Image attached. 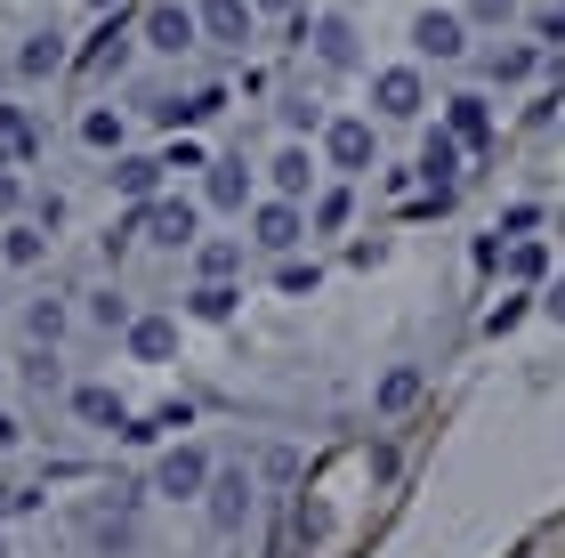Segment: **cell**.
<instances>
[{
    "label": "cell",
    "mask_w": 565,
    "mask_h": 558,
    "mask_svg": "<svg viewBox=\"0 0 565 558\" xmlns=\"http://www.w3.org/2000/svg\"><path fill=\"white\" fill-rule=\"evenodd\" d=\"M162 170H170V162L121 155V162H114V194H130V202H153V187H162Z\"/></svg>",
    "instance_id": "13"
},
{
    "label": "cell",
    "mask_w": 565,
    "mask_h": 558,
    "mask_svg": "<svg viewBox=\"0 0 565 558\" xmlns=\"http://www.w3.org/2000/svg\"><path fill=\"white\" fill-rule=\"evenodd\" d=\"M57 65H65V41L57 33H33L17 49V73H33V82H41V73H57Z\"/></svg>",
    "instance_id": "19"
},
{
    "label": "cell",
    "mask_w": 565,
    "mask_h": 558,
    "mask_svg": "<svg viewBox=\"0 0 565 558\" xmlns=\"http://www.w3.org/2000/svg\"><path fill=\"white\" fill-rule=\"evenodd\" d=\"M82 138L97 146V155H121V114H89V122H82Z\"/></svg>",
    "instance_id": "25"
},
{
    "label": "cell",
    "mask_w": 565,
    "mask_h": 558,
    "mask_svg": "<svg viewBox=\"0 0 565 558\" xmlns=\"http://www.w3.org/2000/svg\"><path fill=\"white\" fill-rule=\"evenodd\" d=\"M235 299H243L235 284H194V292H186V308H194L202 324H226V316H235Z\"/></svg>",
    "instance_id": "20"
},
{
    "label": "cell",
    "mask_w": 565,
    "mask_h": 558,
    "mask_svg": "<svg viewBox=\"0 0 565 558\" xmlns=\"http://www.w3.org/2000/svg\"><path fill=\"white\" fill-rule=\"evenodd\" d=\"M202 41H218V49H243L250 33H259V9L250 0H202Z\"/></svg>",
    "instance_id": "7"
},
{
    "label": "cell",
    "mask_w": 565,
    "mask_h": 558,
    "mask_svg": "<svg viewBox=\"0 0 565 558\" xmlns=\"http://www.w3.org/2000/svg\"><path fill=\"white\" fill-rule=\"evenodd\" d=\"M323 155H331V170H364L372 162V122H355V114L323 122Z\"/></svg>",
    "instance_id": "9"
},
{
    "label": "cell",
    "mask_w": 565,
    "mask_h": 558,
    "mask_svg": "<svg viewBox=\"0 0 565 558\" xmlns=\"http://www.w3.org/2000/svg\"><path fill=\"white\" fill-rule=\"evenodd\" d=\"M202 202H211V211H243V202H250V170H243V162H211Z\"/></svg>",
    "instance_id": "11"
},
{
    "label": "cell",
    "mask_w": 565,
    "mask_h": 558,
    "mask_svg": "<svg viewBox=\"0 0 565 558\" xmlns=\"http://www.w3.org/2000/svg\"><path fill=\"white\" fill-rule=\"evenodd\" d=\"M73 413H82L89 429H121V421H130V404H121L106 380H89V389H73Z\"/></svg>",
    "instance_id": "12"
},
{
    "label": "cell",
    "mask_w": 565,
    "mask_h": 558,
    "mask_svg": "<svg viewBox=\"0 0 565 558\" xmlns=\"http://www.w3.org/2000/svg\"><path fill=\"white\" fill-rule=\"evenodd\" d=\"M250 243L259 251H299L307 243V219H299V202H259V211H250Z\"/></svg>",
    "instance_id": "6"
},
{
    "label": "cell",
    "mask_w": 565,
    "mask_h": 558,
    "mask_svg": "<svg viewBox=\"0 0 565 558\" xmlns=\"http://www.w3.org/2000/svg\"><path fill=\"white\" fill-rule=\"evenodd\" d=\"M267 179H275V194H282V202L316 194V155H307V146H282V155L267 162Z\"/></svg>",
    "instance_id": "10"
},
{
    "label": "cell",
    "mask_w": 565,
    "mask_h": 558,
    "mask_svg": "<svg viewBox=\"0 0 565 558\" xmlns=\"http://www.w3.org/2000/svg\"><path fill=\"white\" fill-rule=\"evenodd\" d=\"M282 292H316V267H299V260H282V275H275Z\"/></svg>",
    "instance_id": "31"
},
{
    "label": "cell",
    "mask_w": 565,
    "mask_h": 558,
    "mask_svg": "<svg viewBox=\"0 0 565 558\" xmlns=\"http://www.w3.org/2000/svg\"><path fill=\"white\" fill-rule=\"evenodd\" d=\"M9 445H17V421H9V413H0V453H9Z\"/></svg>",
    "instance_id": "35"
},
{
    "label": "cell",
    "mask_w": 565,
    "mask_h": 558,
    "mask_svg": "<svg viewBox=\"0 0 565 558\" xmlns=\"http://www.w3.org/2000/svg\"><path fill=\"white\" fill-rule=\"evenodd\" d=\"M316 57H323V65H355V24H348V17H323V24H316Z\"/></svg>",
    "instance_id": "17"
},
{
    "label": "cell",
    "mask_w": 565,
    "mask_h": 558,
    "mask_svg": "<svg viewBox=\"0 0 565 558\" xmlns=\"http://www.w3.org/2000/svg\"><path fill=\"white\" fill-rule=\"evenodd\" d=\"M170 348H178V324H170V316H138V324H130V357H146V365H162Z\"/></svg>",
    "instance_id": "14"
},
{
    "label": "cell",
    "mask_w": 565,
    "mask_h": 558,
    "mask_svg": "<svg viewBox=\"0 0 565 558\" xmlns=\"http://www.w3.org/2000/svg\"><path fill=\"white\" fill-rule=\"evenodd\" d=\"M413 397H420V365H396V372H388V380L372 389V404H380V413H404Z\"/></svg>",
    "instance_id": "18"
},
{
    "label": "cell",
    "mask_w": 565,
    "mask_h": 558,
    "mask_svg": "<svg viewBox=\"0 0 565 558\" xmlns=\"http://www.w3.org/2000/svg\"><path fill=\"white\" fill-rule=\"evenodd\" d=\"M211 453H202V445H170L162 453V462H153V494H162V502H194V494H211Z\"/></svg>",
    "instance_id": "1"
},
{
    "label": "cell",
    "mask_w": 565,
    "mask_h": 558,
    "mask_svg": "<svg viewBox=\"0 0 565 558\" xmlns=\"http://www.w3.org/2000/svg\"><path fill=\"white\" fill-rule=\"evenodd\" d=\"M282 122H291V130H323V114L307 106V97H282Z\"/></svg>",
    "instance_id": "29"
},
{
    "label": "cell",
    "mask_w": 565,
    "mask_h": 558,
    "mask_svg": "<svg viewBox=\"0 0 565 558\" xmlns=\"http://www.w3.org/2000/svg\"><path fill=\"white\" fill-rule=\"evenodd\" d=\"M0 558H9V550H0Z\"/></svg>",
    "instance_id": "37"
},
{
    "label": "cell",
    "mask_w": 565,
    "mask_h": 558,
    "mask_svg": "<svg viewBox=\"0 0 565 558\" xmlns=\"http://www.w3.org/2000/svg\"><path fill=\"white\" fill-rule=\"evenodd\" d=\"M243 267V243H202V284H235Z\"/></svg>",
    "instance_id": "22"
},
{
    "label": "cell",
    "mask_w": 565,
    "mask_h": 558,
    "mask_svg": "<svg viewBox=\"0 0 565 558\" xmlns=\"http://www.w3.org/2000/svg\"><path fill=\"white\" fill-rule=\"evenodd\" d=\"M348 211H355V202H348V187L316 194V227H323V235H331V227H348Z\"/></svg>",
    "instance_id": "27"
},
{
    "label": "cell",
    "mask_w": 565,
    "mask_h": 558,
    "mask_svg": "<svg viewBox=\"0 0 565 558\" xmlns=\"http://www.w3.org/2000/svg\"><path fill=\"white\" fill-rule=\"evenodd\" d=\"M533 65H542V49H525V41H518V49H493V57H484V73H493V82H525Z\"/></svg>",
    "instance_id": "21"
},
{
    "label": "cell",
    "mask_w": 565,
    "mask_h": 558,
    "mask_svg": "<svg viewBox=\"0 0 565 558\" xmlns=\"http://www.w3.org/2000/svg\"><path fill=\"white\" fill-rule=\"evenodd\" d=\"M17 202H24V187H17V170H9V162H0V219H9V211H17Z\"/></svg>",
    "instance_id": "32"
},
{
    "label": "cell",
    "mask_w": 565,
    "mask_h": 558,
    "mask_svg": "<svg viewBox=\"0 0 565 558\" xmlns=\"http://www.w3.org/2000/svg\"><path fill=\"white\" fill-rule=\"evenodd\" d=\"M509 267H518V275H525V284H533V275H542V267H550V251H542V243H518V251H509Z\"/></svg>",
    "instance_id": "28"
},
{
    "label": "cell",
    "mask_w": 565,
    "mask_h": 558,
    "mask_svg": "<svg viewBox=\"0 0 565 558\" xmlns=\"http://www.w3.org/2000/svg\"><path fill=\"white\" fill-rule=\"evenodd\" d=\"M41 251H49V235H41V227L9 219V235H0V260H9V267H41Z\"/></svg>",
    "instance_id": "16"
},
{
    "label": "cell",
    "mask_w": 565,
    "mask_h": 558,
    "mask_svg": "<svg viewBox=\"0 0 565 558\" xmlns=\"http://www.w3.org/2000/svg\"><path fill=\"white\" fill-rule=\"evenodd\" d=\"M469 17L477 24H509V17H518V0H469Z\"/></svg>",
    "instance_id": "30"
},
{
    "label": "cell",
    "mask_w": 565,
    "mask_h": 558,
    "mask_svg": "<svg viewBox=\"0 0 565 558\" xmlns=\"http://www.w3.org/2000/svg\"><path fill=\"white\" fill-rule=\"evenodd\" d=\"M0 146H9V155H33V122L17 106H0Z\"/></svg>",
    "instance_id": "26"
},
{
    "label": "cell",
    "mask_w": 565,
    "mask_h": 558,
    "mask_svg": "<svg viewBox=\"0 0 565 558\" xmlns=\"http://www.w3.org/2000/svg\"><path fill=\"white\" fill-rule=\"evenodd\" d=\"M89 9H106V0H89Z\"/></svg>",
    "instance_id": "36"
},
{
    "label": "cell",
    "mask_w": 565,
    "mask_h": 558,
    "mask_svg": "<svg viewBox=\"0 0 565 558\" xmlns=\"http://www.w3.org/2000/svg\"><path fill=\"white\" fill-rule=\"evenodd\" d=\"M542 308H550V316H557V324H565V284H557V292H550V299H542Z\"/></svg>",
    "instance_id": "34"
},
{
    "label": "cell",
    "mask_w": 565,
    "mask_h": 558,
    "mask_svg": "<svg viewBox=\"0 0 565 558\" xmlns=\"http://www.w3.org/2000/svg\"><path fill=\"white\" fill-rule=\"evenodd\" d=\"M250 502H259V486H250L243 470H218V477H211V494H202V510H211L218 535H243V526H250Z\"/></svg>",
    "instance_id": "3"
},
{
    "label": "cell",
    "mask_w": 565,
    "mask_h": 558,
    "mask_svg": "<svg viewBox=\"0 0 565 558\" xmlns=\"http://www.w3.org/2000/svg\"><path fill=\"white\" fill-rule=\"evenodd\" d=\"M250 9H259V17H291L299 0H250Z\"/></svg>",
    "instance_id": "33"
},
{
    "label": "cell",
    "mask_w": 565,
    "mask_h": 558,
    "mask_svg": "<svg viewBox=\"0 0 565 558\" xmlns=\"http://www.w3.org/2000/svg\"><path fill=\"white\" fill-rule=\"evenodd\" d=\"M372 106L388 114V122H413V114H420V73H413V65L372 73Z\"/></svg>",
    "instance_id": "8"
},
{
    "label": "cell",
    "mask_w": 565,
    "mask_h": 558,
    "mask_svg": "<svg viewBox=\"0 0 565 558\" xmlns=\"http://www.w3.org/2000/svg\"><path fill=\"white\" fill-rule=\"evenodd\" d=\"M413 49L436 65H452V57H469V17H452V9H420L413 17Z\"/></svg>",
    "instance_id": "4"
},
{
    "label": "cell",
    "mask_w": 565,
    "mask_h": 558,
    "mask_svg": "<svg viewBox=\"0 0 565 558\" xmlns=\"http://www.w3.org/2000/svg\"><path fill=\"white\" fill-rule=\"evenodd\" d=\"M89 324H106V333H130L138 316H130V299H121V292H97V299H89Z\"/></svg>",
    "instance_id": "23"
},
{
    "label": "cell",
    "mask_w": 565,
    "mask_h": 558,
    "mask_svg": "<svg viewBox=\"0 0 565 558\" xmlns=\"http://www.w3.org/2000/svg\"><path fill=\"white\" fill-rule=\"evenodd\" d=\"M445 130H452L460 146H484V138H493V114H484V97H452V122H445Z\"/></svg>",
    "instance_id": "15"
},
{
    "label": "cell",
    "mask_w": 565,
    "mask_h": 558,
    "mask_svg": "<svg viewBox=\"0 0 565 558\" xmlns=\"http://www.w3.org/2000/svg\"><path fill=\"white\" fill-rule=\"evenodd\" d=\"M24 333L33 340H65V308L57 299H33V308H24Z\"/></svg>",
    "instance_id": "24"
},
{
    "label": "cell",
    "mask_w": 565,
    "mask_h": 558,
    "mask_svg": "<svg viewBox=\"0 0 565 558\" xmlns=\"http://www.w3.org/2000/svg\"><path fill=\"white\" fill-rule=\"evenodd\" d=\"M194 41H202L194 9H178V0H153V9H146V49H153V57H186Z\"/></svg>",
    "instance_id": "2"
},
{
    "label": "cell",
    "mask_w": 565,
    "mask_h": 558,
    "mask_svg": "<svg viewBox=\"0 0 565 558\" xmlns=\"http://www.w3.org/2000/svg\"><path fill=\"white\" fill-rule=\"evenodd\" d=\"M138 227H146V243H162V251H186L202 219H194V202L162 194V202H146V211H138Z\"/></svg>",
    "instance_id": "5"
}]
</instances>
